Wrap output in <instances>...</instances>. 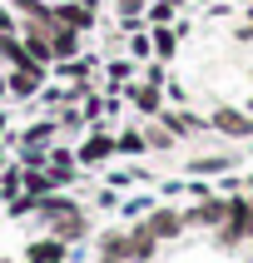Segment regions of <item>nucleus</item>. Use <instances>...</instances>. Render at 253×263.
Returning a JSON list of instances; mask_svg holds the SVG:
<instances>
[{"instance_id": "7ed1b4c3", "label": "nucleus", "mask_w": 253, "mask_h": 263, "mask_svg": "<svg viewBox=\"0 0 253 263\" xmlns=\"http://www.w3.org/2000/svg\"><path fill=\"white\" fill-rule=\"evenodd\" d=\"M223 219H228V199H219V194H204V199L184 214V223H189V229H219Z\"/></svg>"}, {"instance_id": "9d476101", "label": "nucleus", "mask_w": 253, "mask_h": 263, "mask_svg": "<svg viewBox=\"0 0 253 263\" xmlns=\"http://www.w3.org/2000/svg\"><path fill=\"white\" fill-rule=\"evenodd\" d=\"M124 95H129V104L139 109V115H159V109H164V85L139 80V85H124Z\"/></svg>"}, {"instance_id": "a211bd4d", "label": "nucleus", "mask_w": 253, "mask_h": 263, "mask_svg": "<svg viewBox=\"0 0 253 263\" xmlns=\"http://www.w3.org/2000/svg\"><path fill=\"white\" fill-rule=\"evenodd\" d=\"M89 70H94V60H89V55H74V60H55V74H60V80H70V85L89 80Z\"/></svg>"}, {"instance_id": "c85d7f7f", "label": "nucleus", "mask_w": 253, "mask_h": 263, "mask_svg": "<svg viewBox=\"0 0 253 263\" xmlns=\"http://www.w3.org/2000/svg\"><path fill=\"white\" fill-rule=\"evenodd\" d=\"M233 40H238V45H253V25H248V20H243V25H233Z\"/></svg>"}, {"instance_id": "dca6fc26", "label": "nucleus", "mask_w": 253, "mask_h": 263, "mask_svg": "<svg viewBox=\"0 0 253 263\" xmlns=\"http://www.w3.org/2000/svg\"><path fill=\"white\" fill-rule=\"evenodd\" d=\"M50 50H55V60H74V55H80V30L55 25V30H50Z\"/></svg>"}, {"instance_id": "f8f14e48", "label": "nucleus", "mask_w": 253, "mask_h": 263, "mask_svg": "<svg viewBox=\"0 0 253 263\" xmlns=\"http://www.w3.org/2000/svg\"><path fill=\"white\" fill-rule=\"evenodd\" d=\"M60 258H70V243H60L55 234L35 238V243L25 249V263H60Z\"/></svg>"}, {"instance_id": "cd10ccee", "label": "nucleus", "mask_w": 253, "mask_h": 263, "mask_svg": "<svg viewBox=\"0 0 253 263\" xmlns=\"http://www.w3.org/2000/svg\"><path fill=\"white\" fill-rule=\"evenodd\" d=\"M139 74H144L149 85H164V80H169V74H164V60H149V65H144Z\"/></svg>"}, {"instance_id": "20e7f679", "label": "nucleus", "mask_w": 253, "mask_h": 263, "mask_svg": "<svg viewBox=\"0 0 253 263\" xmlns=\"http://www.w3.org/2000/svg\"><path fill=\"white\" fill-rule=\"evenodd\" d=\"M144 229L159 238V243H169V238H179L189 223H184V214H179V209H149V214H144Z\"/></svg>"}, {"instance_id": "ea45409f", "label": "nucleus", "mask_w": 253, "mask_h": 263, "mask_svg": "<svg viewBox=\"0 0 253 263\" xmlns=\"http://www.w3.org/2000/svg\"><path fill=\"white\" fill-rule=\"evenodd\" d=\"M248 80H253V70H248Z\"/></svg>"}, {"instance_id": "1a4fd4ad", "label": "nucleus", "mask_w": 253, "mask_h": 263, "mask_svg": "<svg viewBox=\"0 0 253 263\" xmlns=\"http://www.w3.org/2000/svg\"><path fill=\"white\" fill-rule=\"evenodd\" d=\"M50 234H55L60 243H80V238H89V219L80 214V209H70V214L50 219Z\"/></svg>"}, {"instance_id": "39448f33", "label": "nucleus", "mask_w": 253, "mask_h": 263, "mask_svg": "<svg viewBox=\"0 0 253 263\" xmlns=\"http://www.w3.org/2000/svg\"><path fill=\"white\" fill-rule=\"evenodd\" d=\"M109 154H119V144H114V134H104V129H94L85 139V144L74 149V159H80V169H89V164H104Z\"/></svg>"}, {"instance_id": "5701e85b", "label": "nucleus", "mask_w": 253, "mask_h": 263, "mask_svg": "<svg viewBox=\"0 0 253 263\" xmlns=\"http://www.w3.org/2000/svg\"><path fill=\"white\" fill-rule=\"evenodd\" d=\"M174 15H179V5H174V0H149L144 25H174Z\"/></svg>"}, {"instance_id": "a878e982", "label": "nucleus", "mask_w": 253, "mask_h": 263, "mask_svg": "<svg viewBox=\"0 0 253 263\" xmlns=\"http://www.w3.org/2000/svg\"><path fill=\"white\" fill-rule=\"evenodd\" d=\"M144 144H149V149H174V134L154 119V124H144Z\"/></svg>"}, {"instance_id": "2eb2a0df", "label": "nucleus", "mask_w": 253, "mask_h": 263, "mask_svg": "<svg viewBox=\"0 0 253 263\" xmlns=\"http://www.w3.org/2000/svg\"><path fill=\"white\" fill-rule=\"evenodd\" d=\"M154 249H159V238L149 234L144 223H134V229H129V263H149Z\"/></svg>"}, {"instance_id": "e433bc0d", "label": "nucleus", "mask_w": 253, "mask_h": 263, "mask_svg": "<svg viewBox=\"0 0 253 263\" xmlns=\"http://www.w3.org/2000/svg\"><path fill=\"white\" fill-rule=\"evenodd\" d=\"M174 5H189V0H174Z\"/></svg>"}, {"instance_id": "4be33fe9", "label": "nucleus", "mask_w": 253, "mask_h": 263, "mask_svg": "<svg viewBox=\"0 0 253 263\" xmlns=\"http://www.w3.org/2000/svg\"><path fill=\"white\" fill-rule=\"evenodd\" d=\"M149 35H154V60H169V55L179 50V30H169V25H154Z\"/></svg>"}, {"instance_id": "f3484780", "label": "nucleus", "mask_w": 253, "mask_h": 263, "mask_svg": "<svg viewBox=\"0 0 253 263\" xmlns=\"http://www.w3.org/2000/svg\"><path fill=\"white\" fill-rule=\"evenodd\" d=\"M60 184H55V174L45 169V164H30L25 169V194H35V199H45V194H55Z\"/></svg>"}, {"instance_id": "7c9ffc66", "label": "nucleus", "mask_w": 253, "mask_h": 263, "mask_svg": "<svg viewBox=\"0 0 253 263\" xmlns=\"http://www.w3.org/2000/svg\"><path fill=\"white\" fill-rule=\"evenodd\" d=\"M85 5H89V10H100V0H85Z\"/></svg>"}, {"instance_id": "6e6552de", "label": "nucleus", "mask_w": 253, "mask_h": 263, "mask_svg": "<svg viewBox=\"0 0 253 263\" xmlns=\"http://www.w3.org/2000/svg\"><path fill=\"white\" fill-rule=\"evenodd\" d=\"M45 65H30V70H10L5 74V85H10V95L15 100H30V95H40V85H45Z\"/></svg>"}, {"instance_id": "0eeeda50", "label": "nucleus", "mask_w": 253, "mask_h": 263, "mask_svg": "<svg viewBox=\"0 0 253 263\" xmlns=\"http://www.w3.org/2000/svg\"><path fill=\"white\" fill-rule=\"evenodd\" d=\"M55 25H70V30H94V10L85 0H55Z\"/></svg>"}, {"instance_id": "393cba45", "label": "nucleus", "mask_w": 253, "mask_h": 263, "mask_svg": "<svg viewBox=\"0 0 253 263\" xmlns=\"http://www.w3.org/2000/svg\"><path fill=\"white\" fill-rule=\"evenodd\" d=\"M114 144H119V154H129V159H134V154H144V129H119L114 134Z\"/></svg>"}, {"instance_id": "aec40b11", "label": "nucleus", "mask_w": 253, "mask_h": 263, "mask_svg": "<svg viewBox=\"0 0 253 263\" xmlns=\"http://www.w3.org/2000/svg\"><path fill=\"white\" fill-rule=\"evenodd\" d=\"M124 50H129L134 60H149V55H154V35H149L144 25H139V30H124Z\"/></svg>"}, {"instance_id": "4468645a", "label": "nucleus", "mask_w": 253, "mask_h": 263, "mask_svg": "<svg viewBox=\"0 0 253 263\" xmlns=\"http://www.w3.org/2000/svg\"><path fill=\"white\" fill-rule=\"evenodd\" d=\"M100 258L129 263V229H104V234H100Z\"/></svg>"}, {"instance_id": "f257e3e1", "label": "nucleus", "mask_w": 253, "mask_h": 263, "mask_svg": "<svg viewBox=\"0 0 253 263\" xmlns=\"http://www.w3.org/2000/svg\"><path fill=\"white\" fill-rule=\"evenodd\" d=\"M253 238V199L248 194H233L228 199V219L219 223V243L223 249H238V243H248Z\"/></svg>"}, {"instance_id": "b1692460", "label": "nucleus", "mask_w": 253, "mask_h": 263, "mask_svg": "<svg viewBox=\"0 0 253 263\" xmlns=\"http://www.w3.org/2000/svg\"><path fill=\"white\" fill-rule=\"evenodd\" d=\"M70 209H80V204H74V199H65V194H45L35 214H40V219H60V214H70Z\"/></svg>"}, {"instance_id": "9b49d317", "label": "nucleus", "mask_w": 253, "mask_h": 263, "mask_svg": "<svg viewBox=\"0 0 253 263\" xmlns=\"http://www.w3.org/2000/svg\"><path fill=\"white\" fill-rule=\"evenodd\" d=\"M0 65H5V70H30V65H40V60L25 50L20 35H0ZM45 70H50V65H45Z\"/></svg>"}, {"instance_id": "423d86ee", "label": "nucleus", "mask_w": 253, "mask_h": 263, "mask_svg": "<svg viewBox=\"0 0 253 263\" xmlns=\"http://www.w3.org/2000/svg\"><path fill=\"white\" fill-rule=\"evenodd\" d=\"M159 124L174 134V139H189V134H204L208 129V119H199L193 109H159Z\"/></svg>"}, {"instance_id": "412c9836", "label": "nucleus", "mask_w": 253, "mask_h": 263, "mask_svg": "<svg viewBox=\"0 0 253 263\" xmlns=\"http://www.w3.org/2000/svg\"><path fill=\"white\" fill-rule=\"evenodd\" d=\"M104 80H109V89H124L134 80V55L129 60H109V65H104Z\"/></svg>"}, {"instance_id": "58836bf2", "label": "nucleus", "mask_w": 253, "mask_h": 263, "mask_svg": "<svg viewBox=\"0 0 253 263\" xmlns=\"http://www.w3.org/2000/svg\"><path fill=\"white\" fill-rule=\"evenodd\" d=\"M60 263H70V258H60Z\"/></svg>"}, {"instance_id": "ddd939ff", "label": "nucleus", "mask_w": 253, "mask_h": 263, "mask_svg": "<svg viewBox=\"0 0 253 263\" xmlns=\"http://www.w3.org/2000/svg\"><path fill=\"white\" fill-rule=\"evenodd\" d=\"M238 164V154H193L189 159V174L193 179H208V174H228Z\"/></svg>"}, {"instance_id": "473e14b6", "label": "nucleus", "mask_w": 253, "mask_h": 263, "mask_svg": "<svg viewBox=\"0 0 253 263\" xmlns=\"http://www.w3.org/2000/svg\"><path fill=\"white\" fill-rule=\"evenodd\" d=\"M0 169H5V149H0Z\"/></svg>"}, {"instance_id": "bb28decb", "label": "nucleus", "mask_w": 253, "mask_h": 263, "mask_svg": "<svg viewBox=\"0 0 253 263\" xmlns=\"http://www.w3.org/2000/svg\"><path fill=\"white\" fill-rule=\"evenodd\" d=\"M0 35H20V20H15L10 5H0Z\"/></svg>"}, {"instance_id": "c756f323", "label": "nucleus", "mask_w": 253, "mask_h": 263, "mask_svg": "<svg viewBox=\"0 0 253 263\" xmlns=\"http://www.w3.org/2000/svg\"><path fill=\"white\" fill-rule=\"evenodd\" d=\"M5 74H10V70H5V65H0V100H5V95H10V85H5Z\"/></svg>"}, {"instance_id": "6ab92c4d", "label": "nucleus", "mask_w": 253, "mask_h": 263, "mask_svg": "<svg viewBox=\"0 0 253 263\" xmlns=\"http://www.w3.org/2000/svg\"><path fill=\"white\" fill-rule=\"evenodd\" d=\"M50 139H55V119H40L20 134V149H50Z\"/></svg>"}, {"instance_id": "f03ea898", "label": "nucleus", "mask_w": 253, "mask_h": 263, "mask_svg": "<svg viewBox=\"0 0 253 263\" xmlns=\"http://www.w3.org/2000/svg\"><path fill=\"white\" fill-rule=\"evenodd\" d=\"M208 129H219L223 139H253V115L238 109V104H219L208 115Z\"/></svg>"}, {"instance_id": "2f4dec72", "label": "nucleus", "mask_w": 253, "mask_h": 263, "mask_svg": "<svg viewBox=\"0 0 253 263\" xmlns=\"http://www.w3.org/2000/svg\"><path fill=\"white\" fill-rule=\"evenodd\" d=\"M199 5H223V0H199Z\"/></svg>"}, {"instance_id": "c9c22d12", "label": "nucleus", "mask_w": 253, "mask_h": 263, "mask_svg": "<svg viewBox=\"0 0 253 263\" xmlns=\"http://www.w3.org/2000/svg\"><path fill=\"white\" fill-rule=\"evenodd\" d=\"M100 263H119V258H100Z\"/></svg>"}, {"instance_id": "4c0bfd02", "label": "nucleus", "mask_w": 253, "mask_h": 263, "mask_svg": "<svg viewBox=\"0 0 253 263\" xmlns=\"http://www.w3.org/2000/svg\"><path fill=\"white\" fill-rule=\"evenodd\" d=\"M248 115H253V100H248Z\"/></svg>"}, {"instance_id": "f704fd0d", "label": "nucleus", "mask_w": 253, "mask_h": 263, "mask_svg": "<svg viewBox=\"0 0 253 263\" xmlns=\"http://www.w3.org/2000/svg\"><path fill=\"white\" fill-rule=\"evenodd\" d=\"M248 25H253V5H248Z\"/></svg>"}, {"instance_id": "72a5a7b5", "label": "nucleus", "mask_w": 253, "mask_h": 263, "mask_svg": "<svg viewBox=\"0 0 253 263\" xmlns=\"http://www.w3.org/2000/svg\"><path fill=\"white\" fill-rule=\"evenodd\" d=\"M233 5H253V0H233Z\"/></svg>"}]
</instances>
